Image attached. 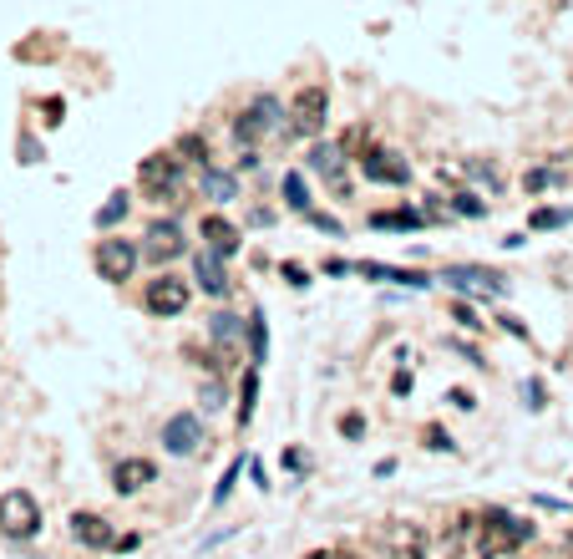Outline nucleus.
Returning <instances> with one entry per match:
<instances>
[{
	"instance_id": "nucleus-1",
	"label": "nucleus",
	"mask_w": 573,
	"mask_h": 559,
	"mask_svg": "<svg viewBox=\"0 0 573 559\" xmlns=\"http://www.w3.org/2000/svg\"><path fill=\"white\" fill-rule=\"evenodd\" d=\"M477 529H482V559L487 554H508V549H518V545H528L533 539V524L528 519H518V514H508V508H487L482 519H477Z\"/></svg>"
},
{
	"instance_id": "nucleus-2",
	"label": "nucleus",
	"mask_w": 573,
	"mask_h": 559,
	"mask_svg": "<svg viewBox=\"0 0 573 559\" xmlns=\"http://www.w3.org/2000/svg\"><path fill=\"white\" fill-rule=\"evenodd\" d=\"M138 260H142V249L132 245V239H97V255H91V265H97V275H102L107 285L132 280Z\"/></svg>"
},
{
	"instance_id": "nucleus-3",
	"label": "nucleus",
	"mask_w": 573,
	"mask_h": 559,
	"mask_svg": "<svg viewBox=\"0 0 573 559\" xmlns=\"http://www.w3.org/2000/svg\"><path fill=\"white\" fill-rule=\"evenodd\" d=\"M36 529H41V504L26 494V488L0 494V534H11V539H31Z\"/></svg>"
},
{
	"instance_id": "nucleus-4",
	"label": "nucleus",
	"mask_w": 573,
	"mask_h": 559,
	"mask_svg": "<svg viewBox=\"0 0 573 559\" xmlns=\"http://www.w3.org/2000/svg\"><path fill=\"white\" fill-rule=\"evenodd\" d=\"M142 305H148V315H158V321H167V315H183L188 311V280H178V275H158V280H148V290H142Z\"/></svg>"
},
{
	"instance_id": "nucleus-5",
	"label": "nucleus",
	"mask_w": 573,
	"mask_h": 559,
	"mask_svg": "<svg viewBox=\"0 0 573 559\" xmlns=\"http://www.w3.org/2000/svg\"><path fill=\"white\" fill-rule=\"evenodd\" d=\"M280 112H284L280 97H269V92H264V97H254V102L239 112V122H234V138H239V143H254V138L274 132V128H280Z\"/></svg>"
},
{
	"instance_id": "nucleus-6",
	"label": "nucleus",
	"mask_w": 573,
	"mask_h": 559,
	"mask_svg": "<svg viewBox=\"0 0 573 559\" xmlns=\"http://www.w3.org/2000/svg\"><path fill=\"white\" fill-rule=\"evenodd\" d=\"M325 112H330V92L320 87V82H310V87L294 92V102H290L294 132H320L325 128Z\"/></svg>"
},
{
	"instance_id": "nucleus-7",
	"label": "nucleus",
	"mask_w": 573,
	"mask_h": 559,
	"mask_svg": "<svg viewBox=\"0 0 573 559\" xmlns=\"http://www.w3.org/2000/svg\"><path fill=\"white\" fill-rule=\"evenodd\" d=\"M204 417H193V412H178V417H167L163 422V448L173 458H193L198 448H204Z\"/></svg>"
},
{
	"instance_id": "nucleus-8",
	"label": "nucleus",
	"mask_w": 573,
	"mask_h": 559,
	"mask_svg": "<svg viewBox=\"0 0 573 559\" xmlns=\"http://www.w3.org/2000/svg\"><path fill=\"white\" fill-rule=\"evenodd\" d=\"M178 255H188V239H183V229L173 219H158L153 229H148V239H142V260L173 265Z\"/></svg>"
},
{
	"instance_id": "nucleus-9",
	"label": "nucleus",
	"mask_w": 573,
	"mask_h": 559,
	"mask_svg": "<svg viewBox=\"0 0 573 559\" xmlns=\"http://www.w3.org/2000/svg\"><path fill=\"white\" fill-rule=\"evenodd\" d=\"M360 173H366L370 183H391V188H406V183H411L406 158L386 153V148H370V153H360Z\"/></svg>"
},
{
	"instance_id": "nucleus-10",
	"label": "nucleus",
	"mask_w": 573,
	"mask_h": 559,
	"mask_svg": "<svg viewBox=\"0 0 573 559\" xmlns=\"http://www.w3.org/2000/svg\"><path fill=\"white\" fill-rule=\"evenodd\" d=\"M381 545L391 559H426V534L416 524H401V519L381 524Z\"/></svg>"
},
{
	"instance_id": "nucleus-11",
	"label": "nucleus",
	"mask_w": 573,
	"mask_h": 559,
	"mask_svg": "<svg viewBox=\"0 0 573 559\" xmlns=\"http://www.w3.org/2000/svg\"><path fill=\"white\" fill-rule=\"evenodd\" d=\"M183 158L178 153H153L148 158V163H142V188H148V194H173V188H178V178H183V169H178Z\"/></svg>"
},
{
	"instance_id": "nucleus-12",
	"label": "nucleus",
	"mask_w": 573,
	"mask_h": 559,
	"mask_svg": "<svg viewBox=\"0 0 573 559\" xmlns=\"http://www.w3.org/2000/svg\"><path fill=\"white\" fill-rule=\"evenodd\" d=\"M193 280L208 290V295H229V270H224V255H214V249H198L193 255Z\"/></svg>"
},
{
	"instance_id": "nucleus-13",
	"label": "nucleus",
	"mask_w": 573,
	"mask_h": 559,
	"mask_svg": "<svg viewBox=\"0 0 573 559\" xmlns=\"http://www.w3.org/2000/svg\"><path fill=\"white\" fill-rule=\"evenodd\" d=\"M72 534H77L87 549H117V529L102 514H72Z\"/></svg>"
},
{
	"instance_id": "nucleus-14",
	"label": "nucleus",
	"mask_w": 573,
	"mask_h": 559,
	"mask_svg": "<svg viewBox=\"0 0 573 559\" xmlns=\"http://www.w3.org/2000/svg\"><path fill=\"white\" fill-rule=\"evenodd\" d=\"M158 478V468L148 463V458H122L112 468V488L117 494H138V488H148V483Z\"/></svg>"
},
{
	"instance_id": "nucleus-15",
	"label": "nucleus",
	"mask_w": 573,
	"mask_h": 559,
	"mask_svg": "<svg viewBox=\"0 0 573 559\" xmlns=\"http://www.w3.org/2000/svg\"><path fill=\"white\" fill-rule=\"evenodd\" d=\"M198 229H204V245L214 249V255H234V249H239V229H234L224 214H204Z\"/></svg>"
},
{
	"instance_id": "nucleus-16",
	"label": "nucleus",
	"mask_w": 573,
	"mask_h": 559,
	"mask_svg": "<svg viewBox=\"0 0 573 559\" xmlns=\"http://www.w3.org/2000/svg\"><path fill=\"white\" fill-rule=\"evenodd\" d=\"M340 169H345V153L335 143H315V148H310V173L340 183Z\"/></svg>"
},
{
	"instance_id": "nucleus-17",
	"label": "nucleus",
	"mask_w": 573,
	"mask_h": 559,
	"mask_svg": "<svg viewBox=\"0 0 573 559\" xmlns=\"http://www.w3.org/2000/svg\"><path fill=\"white\" fill-rule=\"evenodd\" d=\"M198 194L214 198V204H229V198H239V183H234V173L204 169V178H198Z\"/></svg>"
},
{
	"instance_id": "nucleus-18",
	"label": "nucleus",
	"mask_w": 573,
	"mask_h": 559,
	"mask_svg": "<svg viewBox=\"0 0 573 559\" xmlns=\"http://www.w3.org/2000/svg\"><path fill=\"white\" fill-rule=\"evenodd\" d=\"M208 336H214L224 352H234V346L244 341V321H239V315H229V311H218L214 321H208Z\"/></svg>"
},
{
	"instance_id": "nucleus-19",
	"label": "nucleus",
	"mask_w": 573,
	"mask_h": 559,
	"mask_svg": "<svg viewBox=\"0 0 573 559\" xmlns=\"http://www.w3.org/2000/svg\"><path fill=\"white\" fill-rule=\"evenodd\" d=\"M122 219H128V194H112L102 208H97V229H117Z\"/></svg>"
},
{
	"instance_id": "nucleus-20",
	"label": "nucleus",
	"mask_w": 573,
	"mask_h": 559,
	"mask_svg": "<svg viewBox=\"0 0 573 559\" xmlns=\"http://www.w3.org/2000/svg\"><path fill=\"white\" fill-rule=\"evenodd\" d=\"M269 356V331H264V315H249V361H264Z\"/></svg>"
},
{
	"instance_id": "nucleus-21",
	"label": "nucleus",
	"mask_w": 573,
	"mask_h": 559,
	"mask_svg": "<svg viewBox=\"0 0 573 559\" xmlns=\"http://www.w3.org/2000/svg\"><path fill=\"white\" fill-rule=\"evenodd\" d=\"M370 224H376V229H416L421 214H411V208H391V214H370Z\"/></svg>"
},
{
	"instance_id": "nucleus-22",
	"label": "nucleus",
	"mask_w": 573,
	"mask_h": 559,
	"mask_svg": "<svg viewBox=\"0 0 573 559\" xmlns=\"http://www.w3.org/2000/svg\"><path fill=\"white\" fill-rule=\"evenodd\" d=\"M284 204L300 208V214H310V188H305V178H300V173H284Z\"/></svg>"
},
{
	"instance_id": "nucleus-23",
	"label": "nucleus",
	"mask_w": 573,
	"mask_h": 559,
	"mask_svg": "<svg viewBox=\"0 0 573 559\" xmlns=\"http://www.w3.org/2000/svg\"><path fill=\"white\" fill-rule=\"evenodd\" d=\"M254 397H259V371H249L244 377V397H239V428L254 422Z\"/></svg>"
},
{
	"instance_id": "nucleus-24",
	"label": "nucleus",
	"mask_w": 573,
	"mask_h": 559,
	"mask_svg": "<svg viewBox=\"0 0 573 559\" xmlns=\"http://www.w3.org/2000/svg\"><path fill=\"white\" fill-rule=\"evenodd\" d=\"M452 208H457L462 219H482V214H487V204L477 194H457V198H452Z\"/></svg>"
},
{
	"instance_id": "nucleus-25",
	"label": "nucleus",
	"mask_w": 573,
	"mask_h": 559,
	"mask_svg": "<svg viewBox=\"0 0 573 559\" xmlns=\"http://www.w3.org/2000/svg\"><path fill=\"white\" fill-rule=\"evenodd\" d=\"M173 153H183V158H198V163H204V158H208V143L198 138V132H188V138H178V148H173ZM204 169H208V163H204Z\"/></svg>"
},
{
	"instance_id": "nucleus-26",
	"label": "nucleus",
	"mask_w": 573,
	"mask_h": 559,
	"mask_svg": "<svg viewBox=\"0 0 573 559\" xmlns=\"http://www.w3.org/2000/svg\"><path fill=\"white\" fill-rule=\"evenodd\" d=\"M528 224H533V229H559V224H568V208H538Z\"/></svg>"
},
{
	"instance_id": "nucleus-27",
	"label": "nucleus",
	"mask_w": 573,
	"mask_h": 559,
	"mask_svg": "<svg viewBox=\"0 0 573 559\" xmlns=\"http://www.w3.org/2000/svg\"><path fill=\"white\" fill-rule=\"evenodd\" d=\"M239 468H244L239 458H234L229 468H224V478H218V488H214V504H224V498H229V494H234V483H239Z\"/></svg>"
},
{
	"instance_id": "nucleus-28",
	"label": "nucleus",
	"mask_w": 573,
	"mask_h": 559,
	"mask_svg": "<svg viewBox=\"0 0 573 559\" xmlns=\"http://www.w3.org/2000/svg\"><path fill=\"white\" fill-rule=\"evenodd\" d=\"M522 402L538 412V407H543V387H538V381H522Z\"/></svg>"
},
{
	"instance_id": "nucleus-29",
	"label": "nucleus",
	"mask_w": 573,
	"mask_h": 559,
	"mask_svg": "<svg viewBox=\"0 0 573 559\" xmlns=\"http://www.w3.org/2000/svg\"><path fill=\"white\" fill-rule=\"evenodd\" d=\"M340 432H345V438H360V432H366V422H360L356 412H345L340 417Z\"/></svg>"
},
{
	"instance_id": "nucleus-30",
	"label": "nucleus",
	"mask_w": 573,
	"mask_h": 559,
	"mask_svg": "<svg viewBox=\"0 0 573 559\" xmlns=\"http://www.w3.org/2000/svg\"><path fill=\"white\" fill-rule=\"evenodd\" d=\"M452 315H457V321L467 325V331H482V321H477V315H472V305H457V311H452Z\"/></svg>"
},
{
	"instance_id": "nucleus-31",
	"label": "nucleus",
	"mask_w": 573,
	"mask_h": 559,
	"mask_svg": "<svg viewBox=\"0 0 573 559\" xmlns=\"http://www.w3.org/2000/svg\"><path fill=\"white\" fill-rule=\"evenodd\" d=\"M284 280H290L294 290H305V285H310V280H305V270H300V265H284Z\"/></svg>"
},
{
	"instance_id": "nucleus-32",
	"label": "nucleus",
	"mask_w": 573,
	"mask_h": 559,
	"mask_svg": "<svg viewBox=\"0 0 573 559\" xmlns=\"http://www.w3.org/2000/svg\"><path fill=\"white\" fill-rule=\"evenodd\" d=\"M218 402H224V391H218L214 381H208V387H204V407H218Z\"/></svg>"
},
{
	"instance_id": "nucleus-33",
	"label": "nucleus",
	"mask_w": 573,
	"mask_h": 559,
	"mask_svg": "<svg viewBox=\"0 0 573 559\" xmlns=\"http://www.w3.org/2000/svg\"><path fill=\"white\" fill-rule=\"evenodd\" d=\"M310 559H350V554H345V549H315Z\"/></svg>"
},
{
	"instance_id": "nucleus-34",
	"label": "nucleus",
	"mask_w": 573,
	"mask_h": 559,
	"mask_svg": "<svg viewBox=\"0 0 573 559\" xmlns=\"http://www.w3.org/2000/svg\"><path fill=\"white\" fill-rule=\"evenodd\" d=\"M563 554H568V559H573V534H563Z\"/></svg>"
},
{
	"instance_id": "nucleus-35",
	"label": "nucleus",
	"mask_w": 573,
	"mask_h": 559,
	"mask_svg": "<svg viewBox=\"0 0 573 559\" xmlns=\"http://www.w3.org/2000/svg\"><path fill=\"white\" fill-rule=\"evenodd\" d=\"M487 559H522V554H518V549H508V554H487Z\"/></svg>"
}]
</instances>
